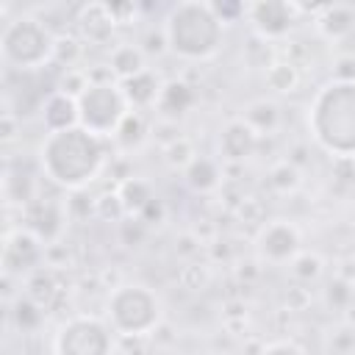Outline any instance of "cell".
<instances>
[{"label": "cell", "instance_id": "obj_15", "mask_svg": "<svg viewBox=\"0 0 355 355\" xmlns=\"http://www.w3.org/2000/svg\"><path fill=\"white\" fill-rule=\"evenodd\" d=\"M119 86H122V92H125V97H128V105H133V108L155 105L158 97H161V89H164V83H161L150 69L133 75L130 80H122Z\"/></svg>", "mask_w": 355, "mask_h": 355}, {"label": "cell", "instance_id": "obj_3", "mask_svg": "<svg viewBox=\"0 0 355 355\" xmlns=\"http://www.w3.org/2000/svg\"><path fill=\"white\" fill-rule=\"evenodd\" d=\"M225 25L214 14L211 3L186 0L169 8L164 19V44L186 58V61H202L211 58L222 47Z\"/></svg>", "mask_w": 355, "mask_h": 355}, {"label": "cell", "instance_id": "obj_33", "mask_svg": "<svg viewBox=\"0 0 355 355\" xmlns=\"http://www.w3.org/2000/svg\"><path fill=\"white\" fill-rule=\"evenodd\" d=\"M3 139H6V141L14 139V114H11V111L3 114Z\"/></svg>", "mask_w": 355, "mask_h": 355}, {"label": "cell", "instance_id": "obj_9", "mask_svg": "<svg viewBox=\"0 0 355 355\" xmlns=\"http://www.w3.org/2000/svg\"><path fill=\"white\" fill-rule=\"evenodd\" d=\"M247 14H250V22L258 31V36L266 42V39L286 36L291 31L300 8L286 0H261V3H252L247 8Z\"/></svg>", "mask_w": 355, "mask_h": 355}, {"label": "cell", "instance_id": "obj_20", "mask_svg": "<svg viewBox=\"0 0 355 355\" xmlns=\"http://www.w3.org/2000/svg\"><path fill=\"white\" fill-rule=\"evenodd\" d=\"M277 119H280V111L272 100H255L244 108V122L255 133H272L277 128Z\"/></svg>", "mask_w": 355, "mask_h": 355}, {"label": "cell", "instance_id": "obj_24", "mask_svg": "<svg viewBox=\"0 0 355 355\" xmlns=\"http://www.w3.org/2000/svg\"><path fill=\"white\" fill-rule=\"evenodd\" d=\"M197 158V153H194V144L189 141V139H183V136H175L166 147H164V161L172 166V169H189V164Z\"/></svg>", "mask_w": 355, "mask_h": 355}, {"label": "cell", "instance_id": "obj_18", "mask_svg": "<svg viewBox=\"0 0 355 355\" xmlns=\"http://www.w3.org/2000/svg\"><path fill=\"white\" fill-rule=\"evenodd\" d=\"M183 175H186V183H189L194 191H211V189L219 186V178H222L219 164H216L214 158H205V155H197V158L189 164V169H186Z\"/></svg>", "mask_w": 355, "mask_h": 355}, {"label": "cell", "instance_id": "obj_10", "mask_svg": "<svg viewBox=\"0 0 355 355\" xmlns=\"http://www.w3.org/2000/svg\"><path fill=\"white\" fill-rule=\"evenodd\" d=\"M258 252L272 263L294 261L300 255V230L286 219H275L263 225L258 233Z\"/></svg>", "mask_w": 355, "mask_h": 355}, {"label": "cell", "instance_id": "obj_30", "mask_svg": "<svg viewBox=\"0 0 355 355\" xmlns=\"http://www.w3.org/2000/svg\"><path fill=\"white\" fill-rule=\"evenodd\" d=\"M211 8H214V14L222 19V25H225V22H233L239 14H247V8H244L241 3H211Z\"/></svg>", "mask_w": 355, "mask_h": 355}, {"label": "cell", "instance_id": "obj_17", "mask_svg": "<svg viewBox=\"0 0 355 355\" xmlns=\"http://www.w3.org/2000/svg\"><path fill=\"white\" fill-rule=\"evenodd\" d=\"M108 64H111V72L119 78V83H122V80H130L133 75H139V72L147 69L144 53H141V47H136V44H116V47L111 50Z\"/></svg>", "mask_w": 355, "mask_h": 355}, {"label": "cell", "instance_id": "obj_16", "mask_svg": "<svg viewBox=\"0 0 355 355\" xmlns=\"http://www.w3.org/2000/svg\"><path fill=\"white\" fill-rule=\"evenodd\" d=\"M316 28L324 39H344L355 31V8L352 6H322L316 17Z\"/></svg>", "mask_w": 355, "mask_h": 355}, {"label": "cell", "instance_id": "obj_22", "mask_svg": "<svg viewBox=\"0 0 355 355\" xmlns=\"http://www.w3.org/2000/svg\"><path fill=\"white\" fill-rule=\"evenodd\" d=\"M61 208L58 205H53V202H44V205H39L36 208V214L31 216V222H33V233L42 239V241H50V239H55L58 236V230H61Z\"/></svg>", "mask_w": 355, "mask_h": 355}, {"label": "cell", "instance_id": "obj_32", "mask_svg": "<svg viewBox=\"0 0 355 355\" xmlns=\"http://www.w3.org/2000/svg\"><path fill=\"white\" fill-rule=\"evenodd\" d=\"M261 355H305V352L291 341H275V344H266Z\"/></svg>", "mask_w": 355, "mask_h": 355}, {"label": "cell", "instance_id": "obj_29", "mask_svg": "<svg viewBox=\"0 0 355 355\" xmlns=\"http://www.w3.org/2000/svg\"><path fill=\"white\" fill-rule=\"evenodd\" d=\"M94 214H97L100 219H122V216H128V214H125V208H122V200H119V194H116V191L97 197V200H94Z\"/></svg>", "mask_w": 355, "mask_h": 355}, {"label": "cell", "instance_id": "obj_6", "mask_svg": "<svg viewBox=\"0 0 355 355\" xmlns=\"http://www.w3.org/2000/svg\"><path fill=\"white\" fill-rule=\"evenodd\" d=\"M108 322L122 336H147L161 322V302L147 286H116L108 297Z\"/></svg>", "mask_w": 355, "mask_h": 355}, {"label": "cell", "instance_id": "obj_14", "mask_svg": "<svg viewBox=\"0 0 355 355\" xmlns=\"http://www.w3.org/2000/svg\"><path fill=\"white\" fill-rule=\"evenodd\" d=\"M197 100V92L186 83V80H166L164 89H161V97H158V111L164 114V119L175 122L178 116H183Z\"/></svg>", "mask_w": 355, "mask_h": 355}, {"label": "cell", "instance_id": "obj_7", "mask_svg": "<svg viewBox=\"0 0 355 355\" xmlns=\"http://www.w3.org/2000/svg\"><path fill=\"white\" fill-rule=\"evenodd\" d=\"M114 341L108 324L94 316H75L55 336V355H111Z\"/></svg>", "mask_w": 355, "mask_h": 355}, {"label": "cell", "instance_id": "obj_11", "mask_svg": "<svg viewBox=\"0 0 355 355\" xmlns=\"http://www.w3.org/2000/svg\"><path fill=\"white\" fill-rule=\"evenodd\" d=\"M258 147V133L244 122L233 119L219 133V153L225 161H247Z\"/></svg>", "mask_w": 355, "mask_h": 355}, {"label": "cell", "instance_id": "obj_25", "mask_svg": "<svg viewBox=\"0 0 355 355\" xmlns=\"http://www.w3.org/2000/svg\"><path fill=\"white\" fill-rule=\"evenodd\" d=\"M300 180H302V175H300V169L291 161H280V164H275L269 169V186L275 191H283V194L286 191H294L300 186Z\"/></svg>", "mask_w": 355, "mask_h": 355}, {"label": "cell", "instance_id": "obj_26", "mask_svg": "<svg viewBox=\"0 0 355 355\" xmlns=\"http://www.w3.org/2000/svg\"><path fill=\"white\" fill-rule=\"evenodd\" d=\"M14 322L19 330H36L42 322V305L31 297H19L14 305Z\"/></svg>", "mask_w": 355, "mask_h": 355}, {"label": "cell", "instance_id": "obj_27", "mask_svg": "<svg viewBox=\"0 0 355 355\" xmlns=\"http://www.w3.org/2000/svg\"><path fill=\"white\" fill-rule=\"evenodd\" d=\"M80 58V42L75 36H55V50H53V61L64 64L67 69Z\"/></svg>", "mask_w": 355, "mask_h": 355}, {"label": "cell", "instance_id": "obj_2", "mask_svg": "<svg viewBox=\"0 0 355 355\" xmlns=\"http://www.w3.org/2000/svg\"><path fill=\"white\" fill-rule=\"evenodd\" d=\"M308 128L322 150L338 158L355 155V78H336L313 94L308 108Z\"/></svg>", "mask_w": 355, "mask_h": 355}, {"label": "cell", "instance_id": "obj_12", "mask_svg": "<svg viewBox=\"0 0 355 355\" xmlns=\"http://www.w3.org/2000/svg\"><path fill=\"white\" fill-rule=\"evenodd\" d=\"M42 122H44L47 133L78 128L80 125V119H78V100L64 94V92H53L44 100V105H42Z\"/></svg>", "mask_w": 355, "mask_h": 355}, {"label": "cell", "instance_id": "obj_4", "mask_svg": "<svg viewBox=\"0 0 355 355\" xmlns=\"http://www.w3.org/2000/svg\"><path fill=\"white\" fill-rule=\"evenodd\" d=\"M53 50H55V36L36 17H17V19L6 22V28L0 33L3 61L22 72L50 64Z\"/></svg>", "mask_w": 355, "mask_h": 355}, {"label": "cell", "instance_id": "obj_8", "mask_svg": "<svg viewBox=\"0 0 355 355\" xmlns=\"http://www.w3.org/2000/svg\"><path fill=\"white\" fill-rule=\"evenodd\" d=\"M42 261V239L33 230H8L3 239V272L6 277L25 275Z\"/></svg>", "mask_w": 355, "mask_h": 355}, {"label": "cell", "instance_id": "obj_13", "mask_svg": "<svg viewBox=\"0 0 355 355\" xmlns=\"http://www.w3.org/2000/svg\"><path fill=\"white\" fill-rule=\"evenodd\" d=\"M78 25H80V33L89 39V42H108L114 28H116V19L108 8V3H86L80 11H78Z\"/></svg>", "mask_w": 355, "mask_h": 355}, {"label": "cell", "instance_id": "obj_19", "mask_svg": "<svg viewBox=\"0 0 355 355\" xmlns=\"http://www.w3.org/2000/svg\"><path fill=\"white\" fill-rule=\"evenodd\" d=\"M116 194H119V200H122V208H125V214L128 216H139L155 197H153V191H150V186L141 180V178H128V180H122L119 183V189H116Z\"/></svg>", "mask_w": 355, "mask_h": 355}, {"label": "cell", "instance_id": "obj_5", "mask_svg": "<svg viewBox=\"0 0 355 355\" xmlns=\"http://www.w3.org/2000/svg\"><path fill=\"white\" fill-rule=\"evenodd\" d=\"M130 114L128 97L116 80H92L78 97V119L94 136H114L122 119Z\"/></svg>", "mask_w": 355, "mask_h": 355}, {"label": "cell", "instance_id": "obj_31", "mask_svg": "<svg viewBox=\"0 0 355 355\" xmlns=\"http://www.w3.org/2000/svg\"><path fill=\"white\" fill-rule=\"evenodd\" d=\"M349 297H352V291H349V286H347L344 280H333V283L327 286V300H330V302L344 305Z\"/></svg>", "mask_w": 355, "mask_h": 355}, {"label": "cell", "instance_id": "obj_28", "mask_svg": "<svg viewBox=\"0 0 355 355\" xmlns=\"http://www.w3.org/2000/svg\"><path fill=\"white\" fill-rule=\"evenodd\" d=\"M291 272L300 277V280H316L322 275V258L319 255H311V252H300L294 261H291Z\"/></svg>", "mask_w": 355, "mask_h": 355}, {"label": "cell", "instance_id": "obj_23", "mask_svg": "<svg viewBox=\"0 0 355 355\" xmlns=\"http://www.w3.org/2000/svg\"><path fill=\"white\" fill-rule=\"evenodd\" d=\"M144 136H147V125H144V119H141L139 111H130V114L122 119V125L116 128V133H114V139H116L125 150L139 147V144L144 141Z\"/></svg>", "mask_w": 355, "mask_h": 355}, {"label": "cell", "instance_id": "obj_21", "mask_svg": "<svg viewBox=\"0 0 355 355\" xmlns=\"http://www.w3.org/2000/svg\"><path fill=\"white\" fill-rule=\"evenodd\" d=\"M266 83L269 89L280 92V94H288L297 89L300 83V69L294 61H272V67L266 69Z\"/></svg>", "mask_w": 355, "mask_h": 355}, {"label": "cell", "instance_id": "obj_1", "mask_svg": "<svg viewBox=\"0 0 355 355\" xmlns=\"http://www.w3.org/2000/svg\"><path fill=\"white\" fill-rule=\"evenodd\" d=\"M105 161V150L100 136L89 133L86 128H69V130H55L47 133L39 144V166L42 172L64 186V189H83L92 183Z\"/></svg>", "mask_w": 355, "mask_h": 355}]
</instances>
